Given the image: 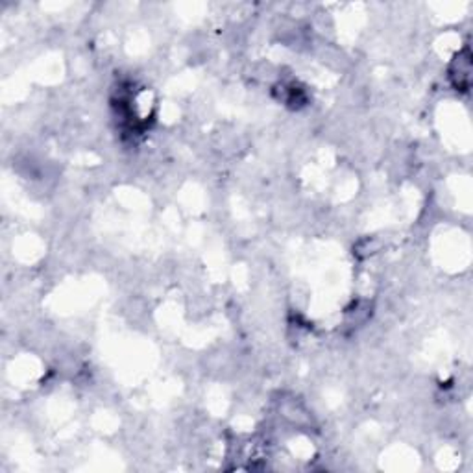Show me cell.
I'll list each match as a JSON object with an SVG mask.
<instances>
[{
    "label": "cell",
    "mask_w": 473,
    "mask_h": 473,
    "mask_svg": "<svg viewBox=\"0 0 473 473\" xmlns=\"http://www.w3.org/2000/svg\"><path fill=\"white\" fill-rule=\"evenodd\" d=\"M469 74H472V59H469V50H464L462 54L457 56L453 67H451V80L455 87L460 91H466L469 87Z\"/></svg>",
    "instance_id": "6da1fadb"
}]
</instances>
